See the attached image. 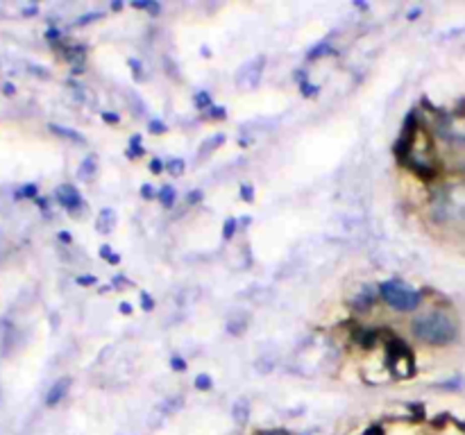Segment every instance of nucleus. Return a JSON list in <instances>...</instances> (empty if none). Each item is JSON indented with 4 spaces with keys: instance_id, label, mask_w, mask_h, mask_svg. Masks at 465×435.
Here are the masks:
<instances>
[{
    "instance_id": "obj_1",
    "label": "nucleus",
    "mask_w": 465,
    "mask_h": 435,
    "mask_svg": "<svg viewBox=\"0 0 465 435\" xmlns=\"http://www.w3.org/2000/svg\"><path fill=\"white\" fill-rule=\"evenodd\" d=\"M411 331L420 342L431 344V347H445V344L454 342L458 335V322L449 313L433 308V311H427L415 317L411 322Z\"/></svg>"
},
{
    "instance_id": "obj_2",
    "label": "nucleus",
    "mask_w": 465,
    "mask_h": 435,
    "mask_svg": "<svg viewBox=\"0 0 465 435\" xmlns=\"http://www.w3.org/2000/svg\"><path fill=\"white\" fill-rule=\"evenodd\" d=\"M377 288H379V297L390 308H395V311L409 313V311H415L422 304V290L411 288L409 283H404L400 279L381 281Z\"/></svg>"
},
{
    "instance_id": "obj_3",
    "label": "nucleus",
    "mask_w": 465,
    "mask_h": 435,
    "mask_svg": "<svg viewBox=\"0 0 465 435\" xmlns=\"http://www.w3.org/2000/svg\"><path fill=\"white\" fill-rule=\"evenodd\" d=\"M386 367L397 379H411L415 374V358L411 347L400 338H390L386 342Z\"/></svg>"
},
{
    "instance_id": "obj_4",
    "label": "nucleus",
    "mask_w": 465,
    "mask_h": 435,
    "mask_svg": "<svg viewBox=\"0 0 465 435\" xmlns=\"http://www.w3.org/2000/svg\"><path fill=\"white\" fill-rule=\"evenodd\" d=\"M263 66H265L263 54H259V57H254L252 61H247L245 66H241V70L236 72V84L241 86V89H254V86L261 82Z\"/></svg>"
},
{
    "instance_id": "obj_5",
    "label": "nucleus",
    "mask_w": 465,
    "mask_h": 435,
    "mask_svg": "<svg viewBox=\"0 0 465 435\" xmlns=\"http://www.w3.org/2000/svg\"><path fill=\"white\" fill-rule=\"evenodd\" d=\"M55 197H57V202H59L61 206H64L66 211H71V213L80 211V208L84 206L82 193H80L78 186H73V184H61L59 188L55 190Z\"/></svg>"
},
{
    "instance_id": "obj_6",
    "label": "nucleus",
    "mask_w": 465,
    "mask_h": 435,
    "mask_svg": "<svg viewBox=\"0 0 465 435\" xmlns=\"http://www.w3.org/2000/svg\"><path fill=\"white\" fill-rule=\"evenodd\" d=\"M404 166H409L411 172H413V175H418L422 181H433V179H436V175H438V170H436V166H433V163L420 161V159H413V157L406 159Z\"/></svg>"
},
{
    "instance_id": "obj_7",
    "label": "nucleus",
    "mask_w": 465,
    "mask_h": 435,
    "mask_svg": "<svg viewBox=\"0 0 465 435\" xmlns=\"http://www.w3.org/2000/svg\"><path fill=\"white\" fill-rule=\"evenodd\" d=\"M69 390H71V379H69V376L55 381V383L50 385V390H48V394H46V406H50V408L57 406V403H59L61 399L69 394Z\"/></svg>"
},
{
    "instance_id": "obj_8",
    "label": "nucleus",
    "mask_w": 465,
    "mask_h": 435,
    "mask_svg": "<svg viewBox=\"0 0 465 435\" xmlns=\"http://www.w3.org/2000/svg\"><path fill=\"white\" fill-rule=\"evenodd\" d=\"M225 138H227V136H225L223 131H218V134H216V136H209V138H207L205 143L200 145V150H197L195 159H200V161H205V159H209V154L214 152L216 148H220V145L225 143Z\"/></svg>"
},
{
    "instance_id": "obj_9",
    "label": "nucleus",
    "mask_w": 465,
    "mask_h": 435,
    "mask_svg": "<svg viewBox=\"0 0 465 435\" xmlns=\"http://www.w3.org/2000/svg\"><path fill=\"white\" fill-rule=\"evenodd\" d=\"M116 227V213L114 208H102L100 213H98V220H96V229L100 231V234H111Z\"/></svg>"
},
{
    "instance_id": "obj_10",
    "label": "nucleus",
    "mask_w": 465,
    "mask_h": 435,
    "mask_svg": "<svg viewBox=\"0 0 465 435\" xmlns=\"http://www.w3.org/2000/svg\"><path fill=\"white\" fill-rule=\"evenodd\" d=\"M50 131L52 134H57V136H61V138H66V140H73V143H78V145H84L87 143V138H84L80 131H75V129H71V127H64V125H57V122H50Z\"/></svg>"
},
{
    "instance_id": "obj_11",
    "label": "nucleus",
    "mask_w": 465,
    "mask_h": 435,
    "mask_svg": "<svg viewBox=\"0 0 465 435\" xmlns=\"http://www.w3.org/2000/svg\"><path fill=\"white\" fill-rule=\"evenodd\" d=\"M354 340L361 344L363 349H372L374 344L379 342V331L377 329H356V333H354Z\"/></svg>"
},
{
    "instance_id": "obj_12",
    "label": "nucleus",
    "mask_w": 465,
    "mask_h": 435,
    "mask_svg": "<svg viewBox=\"0 0 465 435\" xmlns=\"http://www.w3.org/2000/svg\"><path fill=\"white\" fill-rule=\"evenodd\" d=\"M379 295V288H363L354 299V308L356 311H368L374 304V297Z\"/></svg>"
},
{
    "instance_id": "obj_13",
    "label": "nucleus",
    "mask_w": 465,
    "mask_h": 435,
    "mask_svg": "<svg viewBox=\"0 0 465 435\" xmlns=\"http://www.w3.org/2000/svg\"><path fill=\"white\" fill-rule=\"evenodd\" d=\"M250 412H252V408H250V401L247 399H236L234 401V406H232V417H234V421L236 424H245L247 421V417H250Z\"/></svg>"
},
{
    "instance_id": "obj_14",
    "label": "nucleus",
    "mask_w": 465,
    "mask_h": 435,
    "mask_svg": "<svg viewBox=\"0 0 465 435\" xmlns=\"http://www.w3.org/2000/svg\"><path fill=\"white\" fill-rule=\"evenodd\" d=\"M157 197H159L161 206L164 208H170L175 204V199H177V193H175V188L170 184H164L159 190H157Z\"/></svg>"
},
{
    "instance_id": "obj_15",
    "label": "nucleus",
    "mask_w": 465,
    "mask_h": 435,
    "mask_svg": "<svg viewBox=\"0 0 465 435\" xmlns=\"http://www.w3.org/2000/svg\"><path fill=\"white\" fill-rule=\"evenodd\" d=\"M96 170H98V163H96V157H87L82 161V166H80V170H78V177L80 179H91L93 175H96Z\"/></svg>"
},
{
    "instance_id": "obj_16",
    "label": "nucleus",
    "mask_w": 465,
    "mask_h": 435,
    "mask_svg": "<svg viewBox=\"0 0 465 435\" xmlns=\"http://www.w3.org/2000/svg\"><path fill=\"white\" fill-rule=\"evenodd\" d=\"M327 52H331V43H329V39H324V41H320L318 45H313V48L309 50V54H306V59L309 61H315V59H320V57H324Z\"/></svg>"
},
{
    "instance_id": "obj_17",
    "label": "nucleus",
    "mask_w": 465,
    "mask_h": 435,
    "mask_svg": "<svg viewBox=\"0 0 465 435\" xmlns=\"http://www.w3.org/2000/svg\"><path fill=\"white\" fill-rule=\"evenodd\" d=\"M193 104H195V107L200 109V111H209V109L214 107L209 91H197V93L193 95Z\"/></svg>"
},
{
    "instance_id": "obj_18",
    "label": "nucleus",
    "mask_w": 465,
    "mask_h": 435,
    "mask_svg": "<svg viewBox=\"0 0 465 435\" xmlns=\"http://www.w3.org/2000/svg\"><path fill=\"white\" fill-rule=\"evenodd\" d=\"M245 326H247V315H236L234 320L227 322V331L232 335H241L245 331Z\"/></svg>"
},
{
    "instance_id": "obj_19",
    "label": "nucleus",
    "mask_w": 465,
    "mask_h": 435,
    "mask_svg": "<svg viewBox=\"0 0 465 435\" xmlns=\"http://www.w3.org/2000/svg\"><path fill=\"white\" fill-rule=\"evenodd\" d=\"M132 7H137V9H146V12H150L152 16H157V14L161 12V5H159V3H152V0H134Z\"/></svg>"
},
{
    "instance_id": "obj_20",
    "label": "nucleus",
    "mask_w": 465,
    "mask_h": 435,
    "mask_svg": "<svg viewBox=\"0 0 465 435\" xmlns=\"http://www.w3.org/2000/svg\"><path fill=\"white\" fill-rule=\"evenodd\" d=\"M182 403H184L182 397H170L164 406H159V410H161V415H173L175 410H179V408H182Z\"/></svg>"
},
{
    "instance_id": "obj_21",
    "label": "nucleus",
    "mask_w": 465,
    "mask_h": 435,
    "mask_svg": "<svg viewBox=\"0 0 465 435\" xmlns=\"http://www.w3.org/2000/svg\"><path fill=\"white\" fill-rule=\"evenodd\" d=\"M166 170H168L173 177H179V175H184V170H186V163H184V159H170V161L166 163Z\"/></svg>"
},
{
    "instance_id": "obj_22",
    "label": "nucleus",
    "mask_w": 465,
    "mask_h": 435,
    "mask_svg": "<svg viewBox=\"0 0 465 435\" xmlns=\"http://www.w3.org/2000/svg\"><path fill=\"white\" fill-rule=\"evenodd\" d=\"M236 229H238V220H236V218H227V220H225V225H223V238L225 240H232L234 234H236Z\"/></svg>"
},
{
    "instance_id": "obj_23",
    "label": "nucleus",
    "mask_w": 465,
    "mask_h": 435,
    "mask_svg": "<svg viewBox=\"0 0 465 435\" xmlns=\"http://www.w3.org/2000/svg\"><path fill=\"white\" fill-rule=\"evenodd\" d=\"M214 388V381H211L209 374H197L195 376V390H200V392H207V390Z\"/></svg>"
},
{
    "instance_id": "obj_24",
    "label": "nucleus",
    "mask_w": 465,
    "mask_h": 435,
    "mask_svg": "<svg viewBox=\"0 0 465 435\" xmlns=\"http://www.w3.org/2000/svg\"><path fill=\"white\" fill-rule=\"evenodd\" d=\"M300 91H302V95H304V98H315V95L320 93V86L318 84H311V82L306 80V82H302V84H300Z\"/></svg>"
},
{
    "instance_id": "obj_25",
    "label": "nucleus",
    "mask_w": 465,
    "mask_h": 435,
    "mask_svg": "<svg viewBox=\"0 0 465 435\" xmlns=\"http://www.w3.org/2000/svg\"><path fill=\"white\" fill-rule=\"evenodd\" d=\"M207 116H209L211 120H225V118H227V109L220 107V104H214V107L207 111Z\"/></svg>"
},
{
    "instance_id": "obj_26",
    "label": "nucleus",
    "mask_w": 465,
    "mask_h": 435,
    "mask_svg": "<svg viewBox=\"0 0 465 435\" xmlns=\"http://www.w3.org/2000/svg\"><path fill=\"white\" fill-rule=\"evenodd\" d=\"M148 131H150V134H166V131H168V125H166L164 120H150L148 122Z\"/></svg>"
},
{
    "instance_id": "obj_27",
    "label": "nucleus",
    "mask_w": 465,
    "mask_h": 435,
    "mask_svg": "<svg viewBox=\"0 0 465 435\" xmlns=\"http://www.w3.org/2000/svg\"><path fill=\"white\" fill-rule=\"evenodd\" d=\"M141 308L148 313L155 311V299H152V295L148 290H141Z\"/></svg>"
},
{
    "instance_id": "obj_28",
    "label": "nucleus",
    "mask_w": 465,
    "mask_h": 435,
    "mask_svg": "<svg viewBox=\"0 0 465 435\" xmlns=\"http://www.w3.org/2000/svg\"><path fill=\"white\" fill-rule=\"evenodd\" d=\"M102 16V12H91V14H82V16L75 21V25L78 27H82V25H87V23H93V21H98V18Z\"/></svg>"
},
{
    "instance_id": "obj_29",
    "label": "nucleus",
    "mask_w": 465,
    "mask_h": 435,
    "mask_svg": "<svg viewBox=\"0 0 465 435\" xmlns=\"http://www.w3.org/2000/svg\"><path fill=\"white\" fill-rule=\"evenodd\" d=\"M241 199L243 202H252V199H254V186L243 184L241 186Z\"/></svg>"
},
{
    "instance_id": "obj_30",
    "label": "nucleus",
    "mask_w": 465,
    "mask_h": 435,
    "mask_svg": "<svg viewBox=\"0 0 465 435\" xmlns=\"http://www.w3.org/2000/svg\"><path fill=\"white\" fill-rule=\"evenodd\" d=\"M164 170H166V161H161V159H152L150 161V172L152 175H161Z\"/></svg>"
},
{
    "instance_id": "obj_31",
    "label": "nucleus",
    "mask_w": 465,
    "mask_h": 435,
    "mask_svg": "<svg viewBox=\"0 0 465 435\" xmlns=\"http://www.w3.org/2000/svg\"><path fill=\"white\" fill-rule=\"evenodd\" d=\"M141 197H143V199H155V197H157L155 186H152V184H143V186H141Z\"/></svg>"
},
{
    "instance_id": "obj_32",
    "label": "nucleus",
    "mask_w": 465,
    "mask_h": 435,
    "mask_svg": "<svg viewBox=\"0 0 465 435\" xmlns=\"http://www.w3.org/2000/svg\"><path fill=\"white\" fill-rule=\"evenodd\" d=\"M170 367H173L175 372H184L186 370V360H184L182 356H173L170 358Z\"/></svg>"
},
{
    "instance_id": "obj_33",
    "label": "nucleus",
    "mask_w": 465,
    "mask_h": 435,
    "mask_svg": "<svg viewBox=\"0 0 465 435\" xmlns=\"http://www.w3.org/2000/svg\"><path fill=\"white\" fill-rule=\"evenodd\" d=\"M19 195H23V197H32V199H37V186H34V184H28V186H23Z\"/></svg>"
},
{
    "instance_id": "obj_34",
    "label": "nucleus",
    "mask_w": 465,
    "mask_h": 435,
    "mask_svg": "<svg viewBox=\"0 0 465 435\" xmlns=\"http://www.w3.org/2000/svg\"><path fill=\"white\" fill-rule=\"evenodd\" d=\"M102 120H105V122H111V125H118V122H120V116H118V113H114V111H102Z\"/></svg>"
},
{
    "instance_id": "obj_35",
    "label": "nucleus",
    "mask_w": 465,
    "mask_h": 435,
    "mask_svg": "<svg viewBox=\"0 0 465 435\" xmlns=\"http://www.w3.org/2000/svg\"><path fill=\"white\" fill-rule=\"evenodd\" d=\"M75 283H78V285H93V283H96V276H93V274H82V276H78V279H75Z\"/></svg>"
},
{
    "instance_id": "obj_36",
    "label": "nucleus",
    "mask_w": 465,
    "mask_h": 435,
    "mask_svg": "<svg viewBox=\"0 0 465 435\" xmlns=\"http://www.w3.org/2000/svg\"><path fill=\"white\" fill-rule=\"evenodd\" d=\"M98 252H100V258H105V261H109V256H111V254H114V249H111L109 245H100V249H98Z\"/></svg>"
},
{
    "instance_id": "obj_37",
    "label": "nucleus",
    "mask_w": 465,
    "mask_h": 435,
    "mask_svg": "<svg viewBox=\"0 0 465 435\" xmlns=\"http://www.w3.org/2000/svg\"><path fill=\"white\" fill-rule=\"evenodd\" d=\"M200 199H202V190L200 188L188 193V204H195V202H200Z\"/></svg>"
},
{
    "instance_id": "obj_38",
    "label": "nucleus",
    "mask_w": 465,
    "mask_h": 435,
    "mask_svg": "<svg viewBox=\"0 0 465 435\" xmlns=\"http://www.w3.org/2000/svg\"><path fill=\"white\" fill-rule=\"evenodd\" d=\"M256 435H291V433L284 428H273V430H259Z\"/></svg>"
},
{
    "instance_id": "obj_39",
    "label": "nucleus",
    "mask_w": 465,
    "mask_h": 435,
    "mask_svg": "<svg viewBox=\"0 0 465 435\" xmlns=\"http://www.w3.org/2000/svg\"><path fill=\"white\" fill-rule=\"evenodd\" d=\"M363 435H386V433H383V428H381V426H370V428L365 430Z\"/></svg>"
},
{
    "instance_id": "obj_40",
    "label": "nucleus",
    "mask_w": 465,
    "mask_h": 435,
    "mask_svg": "<svg viewBox=\"0 0 465 435\" xmlns=\"http://www.w3.org/2000/svg\"><path fill=\"white\" fill-rule=\"evenodd\" d=\"M118 311L123 313V315H129V313H132V304H129V302H123V304L118 306Z\"/></svg>"
},
{
    "instance_id": "obj_41",
    "label": "nucleus",
    "mask_w": 465,
    "mask_h": 435,
    "mask_svg": "<svg viewBox=\"0 0 465 435\" xmlns=\"http://www.w3.org/2000/svg\"><path fill=\"white\" fill-rule=\"evenodd\" d=\"M57 236H59V240H61V243H73V236H71L69 231H59V234H57Z\"/></svg>"
},
{
    "instance_id": "obj_42",
    "label": "nucleus",
    "mask_w": 465,
    "mask_h": 435,
    "mask_svg": "<svg viewBox=\"0 0 465 435\" xmlns=\"http://www.w3.org/2000/svg\"><path fill=\"white\" fill-rule=\"evenodd\" d=\"M420 14H422V9H420V7H415V9H411V12L406 14V18H409V21H415V18H418Z\"/></svg>"
},
{
    "instance_id": "obj_43",
    "label": "nucleus",
    "mask_w": 465,
    "mask_h": 435,
    "mask_svg": "<svg viewBox=\"0 0 465 435\" xmlns=\"http://www.w3.org/2000/svg\"><path fill=\"white\" fill-rule=\"evenodd\" d=\"M46 36H48L50 41H57V39H59V30H55V27H52V30L46 32Z\"/></svg>"
},
{
    "instance_id": "obj_44",
    "label": "nucleus",
    "mask_w": 465,
    "mask_h": 435,
    "mask_svg": "<svg viewBox=\"0 0 465 435\" xmlns=\"http://www.w3.org/2000/svg\"><path fill=\"white\" fill-rule=\"evenodd\" d=\"M3 91H5L7 95H14V91H16V89H14V84H10V82H7V84L3 86Z\"/></svg>"
},
{
    "instance_id": "obj_45",
    "label": "nucleus",
    "mask_w": 465,
    "mask_h": 435,
    "mask_svg": "<svg viewBox=\"0 0 465 435\" xmlns=\"http://www.w3.org/2000/svg\"><path fill=\"white\" fill-rule=\"evenodd\" d=\"M109 263H111V265H118V263H120V256H118V254H111V256H109Z\"/></svg>"
},
{
    "instance_id": "obj_46",
    "label": "nucleus",
    "mask_w": 465,
    "mask_h": 435,
    "mask_svg": "<svg viewBox=\"0 0 465 435\" xmlns=\"http://www.w3.org/2000/svg\"><path fill=\"white\" fill-rule=\"evenodd\" d=\"M111 9H114V12H118V9H123V3H111Z\"/></svg>"
},
{
    "instance_id": "obj_47",
    "label": "nucleus",
    "mask_w": 465,
    "mask_h": 435,
    "mask_svg": "<svg viewBox=\"0 0 465 435\" xmlns=\"http://www.w3.org/2000/svg\"><path fill=\"white\" fill-rule=\"evenodd\" d=\"M23 14H25V16H30V14H37V7H28Z\"/></svg>"
}]
</instances>
